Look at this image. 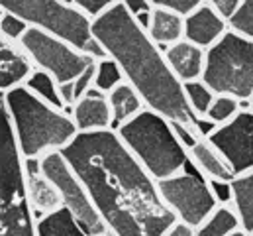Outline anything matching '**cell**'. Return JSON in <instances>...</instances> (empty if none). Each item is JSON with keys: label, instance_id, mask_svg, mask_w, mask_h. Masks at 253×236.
Instances as JSON below:
<instances>
[{"label": "cell", "instance_id": "6da1fadb", "mask_svg": "<svg viewBox=\"0 0 253 236\" xmlns=\"http://www.w3.org/2000/svg\"><path fill=\"white\" fill-rule=\"evenodd\" d=\"M61 154L116 236H165L177 221L116 130L79 132Z\"/></svg>", "mask_w": 253, "mask_h": 236}, {"label": "cell", "instance_id": "7a4b0ae2", "mask_svg": "<svg viewBox=\"0 0 253 236\" xmlns=\"http://www.w3.org/2000/svg\"><path fill=\"white\" fill-rule=\"evenodd\" d=\"M92 38L104 48L106 56L116 61L145 107L196 130V115L187 103L183 83L167 65L165 54L147 36V30L135 20L124 4H114L92 20ZM198 134V132H196Z\"/></svg>", "mask_w": 253, "mask_h": 236}, {"label": "cell", "instance_id": "3957f363", "mask_svg": "<svg viewBox=\"0 0 253 236\" xmlns=\"http://www.w3.org/2000/svg\"><path fill=\"white\" fill-rule=\"evenodd\" d=\"M2 97L24 160H42L51 152H61L79 134L73 117L38 99L26 85Z\"/></svg>", "mask_w": 253, "mask_h": 236}, {"label": "cell", "instance_id": "277c9868", "mask_svg": "<svg viewBox=\"0 0 253 236\" xmlns=\"http://www.w3.org/2000/svg\"><path fill=\"white\" fill-rule=\"evenodd\" d=\"M116 132L129 154L155 181L177 176L189 168V152L177 138L171 122L151 109H143L135 118L116 128Z\"/></svg>", "mask_w": 253, "mask_h": 236}, {"label": "cell", "instance_id": "5b68a950", "mask_svg": "<svg viewBox=\"0 0 253 236\" xmlns=\"http://www.w3.org/2000/svg\"><path fill=\"white\" fill-rule=\"evenodd\" d=\"M0 236H36L34 209L26 191V160L16 142L0 95Z\"/></svg>", "mask_w": 253, "mask_h": 236}, {"label": "cell", "instance_id": "8992f818", "mask_svg": "<svg viewBox=\"0 0 253 236\" xmlns=\"http://www.w3.org/2000/svg\"><path fill=\"white\" fill-rule=\"evenodd\" d=\"M202 81L216 95L252 101L253 38L228 30L210 50H206Z\"/></svg>", "mask_w": 253, "mask_h": 236}, {"label": "cell", "instance_id": "52a82bcc", "mask_svg": "<svg viewBox=\"0 0 253 236\" xmlns=\"http://www.w3.org/2000/svg\"><path fill=\"white\" fill-rule=\"evenodd\" d=\"M0 10L18 16L30 28L57 36L83 54L94 40L92 20L77 6L59 0H0Z\"/></svg>", "mask_w": 253, "mask_h": 236}, {"label": "cell", "instance_id": "ba28073f", "mask_svg": "<svg viewBox=\"0 0 253 236\" xmlns=\"http://www.w3.org/2000/svg\"><path fill=\"white\" fill-rule=\"evenodd\" d=\"M159 195L163 203L171 209L177 221H183L192 229L200 227L218 207L212 197L208 179L202 176L192 164L181 174L157 181Z\"/></svg>", "mask_w": 253, "mask_h": 236}, {"label": "cell", "instance_id": "9c48e42d", "mask_svg": "<svg viewBox=\"0 0 253 236\" xmlns=\"http://www.w3.org/2000/svg\"><path fill=\"white\" fill-rule=\"evenodd\" d=\"M20 48L26 52L36 69L51 75L57 85L75 81L92 61H96L73 48L71 44L59 40L57 36H51L38 28H28L24 38L20 40Z\"/></svg>", "mask_w": 253, "mask_h": 236}, {"label": "cell", "instance_id": "30bf717a", "mask_svg": "<svg viewBox=\"0 0 253 236\" xmlns=\"http://www.w3.org/2000/svg\"><path fill=\"white\" fill-rule=\"evenodd\" d=\"M40 170L57 187L63 207L75 215V219L79 221V225L84 229L86 235L98 236L108 231L106 225L102 223L96 207L92 205L84 185L81 183V179L73 172V168L69 166V162L65 160L61 152H51V154L43 156L40 160Z\"/></svg>", "mask_w": 253, "mask_h": 236}, {"label": "cell", "instance_id": "8fae6325", "mask_svg": "<svg viewBox=\"0 0 253 236\" xmlns=\"http://www.w3.org/2000/svg\"><path fill=\"white\" fill-rule=\"evenodd\" d=\"M208 140L222 152L236 176L253 172V111H240Z\"/></svg>", "mask_w": 253, "mask_h": 236}, {"label": "cell", "instance_id": "7c38bea8", "mask_svg": "<svg viewBox=\"0 0 253 236\" xmlns=\"http://www.w3.org/2000/svg\"><path fill=\"white\" fill-rule=\"evenodd\" d=\"M228 30V20L206 2L185 16V40L204 52L210 50Z\"/></svg>", "mask_w": 253, "mask_h": 236}, {"label": "cell", "instance_id": "4fadbf2b", "mask_svg": "<svg viewBox=\"0 0 253 236\" xmlns=\"http://www.w3.org/2000/svg\"><path fill=\"white\" fill-rule=\"evenodd\" d=\"M34 71L36 67L20 44L0 38V95L26 85Z\"/></svg>", "mask_w": 253, "mask_h": 236}, {"label": "cell", "instance_id": "5bb4252c", "mask_svg": "<svg viewBox=\"0 0 253 236\" xmlns=\"http://www.w3.org/2000/svg\"><path fill=\"white\" fill-rule=\"evenodd\" d=\"M26 191H28L32 209L36 213H40L42 217L63 207L57 187L42 174L40 160L36 164H34V160H26Z\"/></svg>", "mask_w": 253, "mask_h": 236}, {"label": "cell", "instance_id": "9a60e30c", "mask_svg": "<svg viewBox=\"0 0 253 236\" xmlns=\"http://www.w3.org/2000/svg\"><path fill=\"white\" fill-rule=\"evenodd\" d=\"M165 59L175 77L185 85L190 81L202 79L204 63H206V52L187 40L171 46L165 50Z\"/></svg>", "mask_w": 253, "mask_h": 236}, {"label": "cell", "instance_id": "2e32d148", "mask_svg": "<svg viewBox=\"0 0 253 236\" xmlns=\"http://www.w3.org/2000/svg\"><path fill=\"white\" fill-rule=\"evenodd\" d=\"M73 122L79 132H100L112 130V109L108 97L84 95L73 105Z\"/></svg>", "mask_w": 253, "mask_h": 236}, {"label": "cell", "instance_id": "e0dca14e", "mask_svg": "<svg viewBox=\"0 0 253 236\" xmlns=\"http://www.w3.org/2000/svg\"><path fill=\"white\" fill-rule=\"evenodd\" d=\"M190 164L206 177V179H218V181H234V170L230 168L228 160L222 156V152L208 140L198 138L196 144L189 150Z\"/></svg>", "mask_w": 253, "mask_h": 236}, {"label": "cell", "instance_id": "ac0fdd59", "mask_svg": "<svg viewBox=\"0 0 253 236\" xmlns=\"http://www.w3.org/2000/svg\"><path fill=\"white\" fill-rule=\"evenodd\" d=\"M147 36L161 48V46H175L185 40V18L171 10L151 8Z\"/></svg>", "mask_w": 253, "mask_h": 236}, {"label": "cell", "instance_id": "d6986e66", "mask_svg": "<svg viewBox=\"0 0 253 236\" xmlns=\"http://www.w3.org/2000/svg\"><path fill=\"white\" fill-rule=\"evenodd\" d=\"M108 103L112 109V130L120 128L122 124H126L131 118L137 117L143 109H147L143 99L139 97V93L127 83L118 85L108 95Z\"/></svg>", "mask_w": 253, "mask_h": 236}, {"label": "cell", "instance_id": "ffe728a7", "mask_svg": "<svg viewBox=\"0 0 253 236\" xmlns=\"http://www.w3.org/2000/svg\"><path fill=\"white\" fill-rule=\"evenodd\" d=\"M234 211L240 221V229L253 235V172L236 176L232 181Z\"/></svg>", "mask_w": 253, "mask_h": 236}, {"label": "cell", "instance_id": "44dd1931", "mask_svg": "<svg viewBox=\"0 0 253 236\" xmlns=\"http://www.w3.org/2000/svg\"><path fill=\"white\" fill-rule=\"evenodd\" d=\"M36 236H88L65 207L36 219Z\"/></svg>", "mask_w": 253, "mask_h": 236}, {"label": "cell", "instance_id": "7402d4cb", "mask_svg": "<svg viewBox=\"0 0 253 236\" xmlns=\"http://www.w3.org/2000/svg\"><path fill=\"white\" fill-rule=\"evenodd\" d=\"M236 229H240V221L234 207L218 205L216 211L200 227H196L194 236H228Z\"/></svg>", "mask_w": 253, "mask_h": 236}, {"label": "cell", "instance_id": "603a6c76", "mask_svg": "<svg viewBox=\"0 0 253 236\" xmlns=\"http://www.w3.org/2000/svg\"><path fill=\"white\" fill-rule=\"evenodd\" d=\"M26 87H28L38 99H42L43 103H47V105H51V107H55V109H59V111L65 109L63 101H61V95H59V85H57V81H55L51 75H47L45 71L36 69V71L30 75V79L26 81Z\"/></svg>", "mask_w": 253, "mask_h": 236}, {"label": "cell", "instance_id": "cb8c5ba5", "mask_svg": "<svg viewBox=\"0 0 253 236\" xmlns=\"http://www.w3.org/2000/svg\"><path fill=\"white\" fill-rule=\"evenodd\" d=\"M114 4H124V6H127V10H129L133 16L151 10V6L147 4V0H75V6H77L81 12H84L90 20L98 18L100 14H104V12H106L108 8H112Z\"/></svg>", "mask_w": 253, "mask_h": 236}, {"label": "cell", "instance_id": "d4e9b609", "mask_svg": "<svg viewBox=\"0 0 253 236\" xmlns=\"http://www.w3.org/2000/svg\"><path fill=\"white\" fill-rule=\"evenodd\" d=\"M183 89H185V97H187V103H189V107L192 109V113L198 118L206 117L210 105H212L214 99H216V93H214L202 79L185 83Z\"/></svg>", "mask_w": 253, "mask_h": 236}, {"label": "cell", "instance_id": "484cf974", "mask_svg": "<svg viewBox=\"0 0 253 236\" xmlns=\"http://www.w3.org/2000/svg\"><path fill=\"white\" fill-rule=\"evenodd\" d=\"M126 83L124 73L116 65V61L110 58L98 59L96 61V77H94V89H98L102 95H110L118 85Z\"/></svg>", "mask_w": 253, "mask_h": 236}, {"label": "cell", "instance_id": "4316f807", "mask_svg": "<svg viewBox=\"0 0 253 236\" xmlns=\"http://www.w3.org/2000/svg\"><path fill=\"white\" fill-rule=\"evenodd\" d=\"M240 113V101L228 95H216L214 103L210 105L206 117L208 120H212L216 126H222L226 122H230L232 118Z\"/></svg>", "mask_w": 253, "mask_h": 236}, {"label": "cell", "instance_id": "83f0119b", "mask_svg": "<svg viewBox=\"0 0 253 236\" xmlns=\"http://www.w3.org/2000/svg\"><path fill=\"white\" fill-rule=\"evenodd\" d=\"M228 26L242 36L253 38V0H242L238 10L228 18Z\"/></svg>", "mask_w": 253, "mask_h": 236}, {"label": "cell", "instance_id": "f1b7e54d", "mask_svg": "<svg viewBox=\"0 0 253 236\" xmlns=\"http://www.w3.org/2000/svg\"><path fill=\"white\" fill-rule=\"evenodd\" d=\"M28 24H24L18 16L14 14H8L4 12L0 16V38L8 40V42H14V44H20V40L24 38V34L28 32Z\"/></svg>", "mask_w": 253, "mask_h": 236}, {"label": "cell", "instance_id": "f546056e", "mask_svg": "<svg viewBox=\"0 0 253 236\" xmlns=\"http://www.w3.org/2000/svg\"><path fill=\"white\" fill-rule=\"evenodd\" d=\"M147 4L151 8H163V10H171L175 14H181L183 18L189 16L192 10H196L198 6L204 4V0H147Z\"/></svg>", "mask_w": 253, "mask_h": 236}, {"label": "cell", "instance_id": "4dcf8cb0", "mask_svg": "<svg viewBox=\"0 0 253 236\" xmlns=\"http://www.w3.org/2000/svg\"><path fill=\"white\" fill-rule=\"evenodd\" d=\"M94 77H96V61H92L75 81H73V87H75V99L81 101L88 89L94 87Z\"/></svg>", "mask_w": 253, "mask_h": 236}, {"label": "cell", "instance_id": "1f68e13d", "mask_svg": "<svg viewBox=\"0 0 253 236\" xmlns=\"http://www.w3.org/2000/svg\"><path fill=\"white\" fill-rule=\"evenodd\" d=\"M212 197L216 199L218 205H230L234 199V191H232V181H218V179H208Z\"/></svg>", "mask_w": 253, "mask_h": 236}, {"label": "cell", "instance_id": "d6a6232c", "mask_svg": "<svg viewBox=\"0 0 253 236\" xmlns=\"http://www.w3.org/2000/svg\"><path fill=\"white\" fill-rule=\"evenodd\" d=\"M206 4H210L212 8H216L226 20L238 10V6L242 4V0H204Z\"/></svg>", "mask_w": 253, "mask_h": 236}, {"label": "cell", "instance_id": "836d02e7", "mask_svg": "<svg viewBox=\"0 0 253 236\" xmlns=\"http://www.w3.org/2000/svg\"><path fill=\"white\" fill-rule=\"evenodd\" d=\"M194 231H196V229H192L187 223L175 221V223L171 225V229L165 233V236H194Z\"/></svg>", "mask_w": 253, "mask_h": 236}, {"label": "cell", "instance_id": "e575fe53", "mask_svg": "<svg viewBox=\"0 0 253 236\" xmlns=\"http://www.w3.org/2000/svg\"><path fill=\"white\" fill-rule=\"evenodd\" d=\"M59 95H61V101L63 105H75L77 99H75V87H73V81L71 83H65V85H59Z\"/></svg>", "mask_w": 253, "mask_h": 236}, {"label": "cell", "instance_id": "d590c367", "mask_svg": "<svg viewBox=\"0 0 253 236\" xmlns=\"http://www.w3.org/2000/svg\"><path fill=\"white\" fill-rule=\"evenodd\" d=\"M228 236H250V235H248L246 231H242V229H236V231H232Z\"/></svg>", "mask_w": 253, "mask_h": 236}, {"label": "cell", "instance_id": "8d00e7d4", "mask_svg": "<svg viewBox=\"0 0 253 236\" xmlns=\"http://www.w3.org/2000/svg\"><path fill=\"white\" fill-rule=\"evenodd\" d=\"M59 2H63V4H71V6H75V0H59Z\"/></svg>", "mask_w": 253, "mask_h": 236}, {"label": "cell", "instance_id": "74e56055", "mask_svg": "<svg viewBox=\"0 0 253 236\" xmlns=\"http://www.w3.org/2000/svg\"><path fill=\"white\" fill-rule=\"evenodd\" d=\"M98 236H116V235H114V233H110V231H106L104 235H98Z\"/></svg>", "mask_w": 253, "mask_h": 236}, {"label": "cell", "instance_id": "f35d334b", "mask_svg": "<svg viewBox=\"0 0 253 236\" xmlns=\"http://www.w3.org/2000/svg\"><path fill=\"white\" fill-rule=\"evenodd\" d=\"M252 105H253V95H252Z\"/></svg>", "mask_w": 253, "mask_h": 236}, {"label": "cell", "instance_id": "ab89813d", "mask_svg": "<svg viewBox=\"0 0 253 236\" xmlns=\"http://www.w3.org/2000/svg\"><path fill=\"white\" fill-rule=\"evenodd\" d=\"M252 111H253V109H252Z\"/></svg>", "mask_w": 253, "mask_h": 236}]
</instances>
